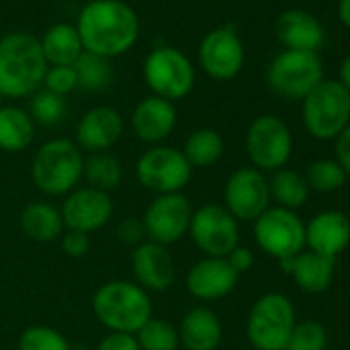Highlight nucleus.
I'll return each instance as SVG.
<instances>
[{"instance_id": "1", "label": "nucleus", "mask_w": 350, "mask_h": 350, "mask_svg": "<svg viewBox=\"0 0 350 350\" xmlns=\"http://www.w3.org/2000/svg\"><path fill=\"white\" fill-rule=\"evenodd\" d=\"M83 50L101 58H116L134 48L140 36L136 11L124 0H91L77 19Z\"/></svg>"}, {"instance_id": "2", "label": "nucleus", "mask_w": 350, "mask_h": 350, "mask_svg": "<svg viewBox=\"0 0 350 350\" xmlns=\"http://www.w3.org/2000/svg\"><path fill=\"white\" fill-rule=\"evenodd\" d=\"M48 62L36 36L13 31L0 38V95L25 99L42 89Z\"/></svg>"}, {"instance_id": "3", "label": "nucleus", "mask_w": 350, "mask_h": 350, "mask_svg": "<svg viewBox=\"0 0 350 350\" xmlns=\"http://www.w3.org/2000/svg\"><path fill=\"white\" fill-rule=\"evenodd\" d=\"M93 315L109 332L136 334L152 317L148 293L130 280H109L93 295Z\"/></svg>"}, {"instance_id": "4", "label": "nucleus", "mask_w": 350, "mask_h": 350, "mask_svg": "<svg viewBox=\"0 0 350 350\" xmlns=\"http://www.w3.org/2000/svg\"><path fill=\"white\" fill-rule=\"evenodd\" d=\"M85 154L68 138L44 142L31 159V182L46 196H66L83 180Z\"/></svg>"}, {"instance_id": "5", "label": "nucleus", "mask_w": 350, "mask_h": 350, "mask_svg": "<svg viewBox=\"0 0 350 350\" xmlns=\"http://www.w3.org/2000/svg\"><path fill=\"white\" fill-rule=\"evenodd\" d=\"M295 323L293 301L282 293H266L250 309L247 340L256 350H284Z\"/></svg>"}, {"instance_id": "6", "label": "nucleus", "mask_w": 350, "mask_h": 350, "mask_svg": "<svg viewBox=\"0 0 350 350\" xmlns=\"http://www.w3.org/2000/svg\"><path fill=\"white\" fill-rule=\"evenodd\" d=\"M142 77L152 95L171 103L188 97L196 85L192 60L182 50L171 46H159L144 58Z\"/></svg>"}, {"instance_id": "7", "label": "nucleus", "mask_w": 350, "mask_h": 350, "mask_svg": "<svg viewBox=\"0 0 350 350\" xmlns=\"http://www.w3.org/2000/svg\"><path fill=\"white\" fill-rule=\"evenodd\" d=\"M350 124V93L340 81L323 79L303 99V126L315 140H334Z\"/></svg>"}, {"instance_id": "8", "label": "nucleus", "mask_w": 350, "mask_h": 350, "mask_svg": "<svg viewBox=\"0 0 350 350\" xmlns=\"http://www.w3.org/2000/svg\"><path fill=\"white\" fill-rule=\"evenodd\" d=\"M192 171L184 152L167 144L150 146L136 161L138 184L157 196L180 194L190 184Z\"/></svg>"}, {"instance_id": "9", "label": "nucleus", "mask_w": 350, "mask_h": 350, "mask_svg": "<svg viewBox=\"0 0 350 350\" xmlns=\"http://www.w3.org/2000/svg\"><path fill=\"white\" fill-rule=\"evenodd\" d=\"M323 81V64L317 52H280L268 66L266 83L282 99L303 101Z\"/></svg>"}, {"instance_id": "10", "label": "nucleus", "mask_w": 350, "mask_h": 350, "mask_svg": "<svg viewBox=\"0 0 350 350\" xmlns=\"http://www.w3.org/2000/svg\"><path fill=\"white\" fill-rule=\"evenodd\" d=\"M245 150L252 167L262 173L286 167L293 154V134L286 122L272 113L258 116L245 132Z\"/></svg>"}, {"instance_id": "11", "label": "nucleus", "mask_w": 350, "mask_h": 350, "mask_svg": "<svg viewBox=\"0 0 350 350\" xmlns=\"http://www.w3.org/2000/svg\"><path fill=\"white\" fill-rule=\"evenodd\" d=\"M254 239L270 258L288 260L305 250V223L295 211L270 206L254 221Z\"/></svg>"}, {"instance_id": "12", "label": "nucleus", "mask_w": 350, "mask_h": 350, "mask_svg": "<svg viewBox=\"0 0 350 350\" xmlns=\"http://www.w3.org/2000/svg\"><path fill=\"white\" fill-rule=\"evenodd\" d=\"M188 233L206 258H227L239 245V223L221 204L196 208Z\"/></svg>"}, {"instance_id": "13", "label": "nucleus", "mask_w": 350, "mask_h": 350, "mask_svg": "<svg viewBox=\"0 0 350 350\" xmlns=\"http://www.w3.org/2000/svg\"><path fill=\"white\" fill-rule=\"evenodd\" d=\"M192 213V204L182 192L154 196L140 219L146 239L165 247L178 243L188 233Z\"/></svg>"}, {"instance_id": "14", "label": "nucleus", "mask_w": 350, "mask_h": 350, "mask_svg": "<svg viewBox=\"0 0 350 350\" xmlns=\"http://www.w3.org/2000/svg\"><path fill=\"white\" fill-rule=\"evenodd\" d=\"M223 200H225L223 206L237 223L256 221L260 215H264L270 208L272 202L268 178L254 167H241L227 178Z\"/></svg>"}, {"instance_id": "15", "label": "nucleus", "mask_w": 350, "mask_h": 350, "mask_svg": "<svg viewBox=\"0 0 350 350\" xmlns=\"http://www.w3.org/2000/svg\"><path fill=\"white\" fill-rule=\"evenodd\" d=\"M200 68L215 81L235 79L245 62V48L237 31L227 27H217L208 31L198 48Z\"/></svg>"}, {"instance_id": "16", "label": "nucleus", "mask_w": 350, "mask_h": 350, "mask_svg": "<svg viewBox=\"0 0 350 350\" xmlns=\"http://www.w3.org/2000/svg\"><path fill=\"white\" fill-rule=\"evenodd\" d=\"M60 215L68 231L91 235L111 221L113 200L107 192L89 186L77 188L70 194H66Z\"/></svg>"}, {"instance_id": "17", "label": "nucleus", "mask_w": 350, "mask_h": 350, "mask_svg": "<svg viewBox=\"0 0 350 350\" xmlns=\"http://www.w3.org/2000/svg\"><path fill=\"white\" fill-rule=\"evenodd\" d=\"M130 264L136 284L142 286L146 293H163L175 282V262L165 245L152 241L140 243L132 250Z\"/></svg>"}, {"instance_id": "18", "label": "nucleus", "mask_w": 350, "mask_h": 350, "mask_svg": "<svg viewBox=\"0 0 350 350\" xmlns=\"http://www.w3.org/2000/svg\"><path fill=\"white\" fill-rule=\"evenodd\" d=\"M237 280L239 274L229 266L227 258H202L188 270L186 286L194 299L211 303L233 293Z\"/></svg>"}, {"instance_id": "19", "label": "nucleus", "mask_w": 350, "mask_h": 350, "mask_svg": "<svg viewBox=\"0 0 350 350\" xmlns=\"http://www.w3.org/2000/svg\"><path fill=\"white\" fill-rule=\"evenodd\" d=\"M130 124L138 140L157 146L173 134L175 124H178V111L171 101L148 95L136 103Z\"/></svg>"}, {"instance_id": "20", "label": "nucleus", "mask_w": 350, "mask_h": 350, "mask_svg": "<svg viewBox=\"0 0 350 350\" xmlns=\"http://www.w3.org/2000/svg\"><path fill=\"white\" fill-rule=\"evenodd\" d=\"M77 146L81 150L107 152L124 134V120L118 109L99 105L89 109L77 124Z\"/></svg>"}, {"instance_id": "21", "label": "nucleus", "mask_w": 350, "mask_h": 350, "mask_svg": "<svg viewBox=\"0 0 350 350\" xmlns=\"http://www.w3.org/2000/svg\"><path fill=\"white\" fill-rule=\"evenodd\" d=\"M350 245V219L340 211L317 213L305 225V247L336 260Z\"/></svg>"}, {"instance_id": "22", "label": "nucleus", "mask_w": 350, "mask_h": 350, "mask_svg": "<svg viewBox=\"0 0 350 350\" xmlns=\"http://www.w3.org/2000/svg\"><path fill=\"white\" fill-rule=\"evenodd\" d=\"M274 33L286 50L295 52H317L325 42L321 23L313 15L299 9L284 11L276 19Z\"/></svg>"}, {"instance_id": "23", "label": "nucleus", "mask_w": 350, "mask_h": 350, "mask_svg": "<svg viewBox=\"0 0 350 350\" xmlns=\"http://www.w3.org/2000/svg\"><path fill=\"white\" fill-rule=\"evenodd\" d=\"M280 270L291 274L295 284L309 295H319L329 288L336 272V260L303 250L295 258L280 260Z\"/></svg>"}, {"instance_id": "24", "label": "nucleus", "mask_w": 350, "mask_h": 350, "mask_svg": "<svg viewBox=\"0 0 350 350\" xmlns=\"http://www.w3.org/2000/svg\"><path fill=\"white\" fill-rule=\"evenodd\" d=\"M178 334L186 350H217L223 340V323L211 307L196 305L182 317Z\"/></svg>"}, {"instance_id": "25", "label": "nucleus", "mask_w": 350, "mask_h": 350, "mask_svg": "<svg viewBox=\"0 0 350 350\" xmlns=\"http://www.w3.org/2000/svg\"><path fill=\"white\" fill-rule=\"evenodd\" d=\"M19 227L21 231L38 241V243H50L62 237L66 231L60 208H56L50 202H31L23 208L19 217Z\"/></svg>"}, {"instance_id": "26", "label": "nucleus", "mask_w": 350, "mask_h": 350, "mask_svg": "<svg viewBox=\"0 0 350 350\" xmlns=\"http://www.w3.org/2000/svg\"><path fill=\"white\" fill-rule=\"evenodd\" d=\"M40 44H42V54L48 66H72L85 52L79 31L70 23L52 25L44 33Z\"/></svg>"}, {"instance_id": "27", "label": "nucleus", "mask_w": 350, "mask_h": 350, "mask_svg": "<svg viewBox=\"0 0 350 350\" xmlns=\"http://www.w3.org/2000/svg\"><path fill=\"white\" fill-rule=\"evenodd\" d=\"M36 138V122L27 109L17 105L0 107V150L21 152L31 146Z\"/></svg>"}, {"instance_id": "28", "label": "nucleus", "mask_w": 350, "mask_h": 350, "mask_svg": "<svg viewBox=\"0 0 350 350\" xmlns=\"http://www.w3.org/2000/svg\"><path fill=\"white\" fill-rule=\"evenodd\" d=\"M182 152L192 169H208L221 161L225 152V140L215 128H198L190 132Z\"/></svg>"}, {"instance_id": "29", "label": "nucleus", "mask_w": 350, "mask_h": 350, "mask_svg": "<svg viewBox=\"0 0 350 350\" xmlns=\"http://www.w3.org/2000/svg\"><path fill=\"white\" fill-rule=\"evenodd\" d=\"M268 188H270V198L276 202V206L286 208V211L301 208L309 198V186L305 178L301 173L286 169V167L270 175Z\"/></svg>"}, {"instance_id": "30", "label": "nucleus", "mask_w": 350, "mask_h": 350, "mask_svg": "<svg viewBox=\"0 0 350 350\" xmlns=\"http://www.w3.org/2000/svg\"><path fill=\"white\" fill-rule=\"evenodd\" d=\"M83 178L87 180L89 188L101 192H113L120 188L124 178V167L118 157L111 152H93L85 159Z\"/></svg>"}, {"instance_id": "31", "label": "nucleus", "mask_w": 350, "mask_h": 350, "mask_svg": "<svg viewBox=\"0 0 350 350\" xmlns=\"http://www.w3.org/2000/svg\"><path fill=\"white\" fill-rule=\"evenodd\" d=\"M77 72V83L79 89L83 91H103L111 85L113 79V68L107 58L83 52L81 58L72 64Z\"/></svg>"}, {"instance_id": "32", "label": "nucleus", "mask_w": 350, "mask_h": 350, "mask_svg": "<svg viewBox=\"0 0 350 350\" xmlns=\"http://www.w3.org/2000/svg\"><path fill=\"white\" fill-rule=\"evenodd\" d=\"M140 350H178L180 348V334L173 323L150 317L136 334H134Z\"/></svg>"}, {"instance_id": "33", "label": "nucleus", "mask_w": 350, "mask_h": 350, "mask_svg": "<svg viewBox=\"0 0 350 350\" xmlns=\"http://www.w3.org/2000/svg\"><path fill=\"white\" fill-rule=\"evenodd\" d=\"M348 180L346 171L340 167L336 159H317L307 167L305 182L309 190H315L319 194H329L340 190Z\"/></svg>"}, {"instance_id": "34", "label": "nucleus", "mask_w": 350, "mask_h": 350, "mask_svg": "<svg viewBox=\"0 0 350 350\" xmlns=\"http://www.w3.org/2000/svg\"><path fill=\"white\" fill-rule=\"evenodd\" d=\"M29 116L36 124L42 126H58L68 111V103L66 97L56 95L48 89H40L29 97Z\"/></svg>"}, {"instance_id": "35", "label": "nucleus", "mask_w": 350, "mask_h": 350, "mask_svg": "<svg viewBox=\"0 0 350 350\" xmlns=\"http://www.w3.org/2000/svg\"><path fill=\"white\" fill-rule=\"evenodd\" d=\"M19 350H70V344L52 325H29L19 336Z\"/></svg>"}, {"instance_id": "36", "label": "nucleus", "mask_w": 350, "mask_h": 350, "mask_svg": "<svg viewBox=\"0 0 350 350\" xmlns=\"http://www.w3.org/2000/svg\"><path fill=\"white\" fill-rule=\"evenodd\" d=\"M325 348H327V332L323 323L315 319H305L295 323L284 350H325Z\"/></svg>"}, {"instance_id": "37", "label": "nucleus", "mask_w": 350, "mask_h": 350, "mask_svg": "<svg viewBox=\"0 0 350 350\" xmlns=\"http://www.w3.org/2000/svg\"><path fill=\"white\" fill-rule=\"evenodd\" d=\"M42 89H48V91H52L56 95H62V97L77 91L79 83H77L75 68L72 66H48Z\"/></svg>"}, {"instance_id": "38", "label": "nucleus", "mask_w": 350, "mask_h": 350, "mask_svg": "<svg viewBox=\"0 0 350 350\" xmlns=\"http://www.w3.org/2000/svg\"><path fill=\"white\" fill-rule=\"evenodd\" d=\"M144 237H146L144 225H142L140 219H134V217L124 219V221L118 225V229H116V239H118L122 245L132 247V250L138 247L140 243H144Z\"/></svg>"}, {"instance_id": "39", "label": "nucleus", "mask_w": 350, "mask_h": 350, "mask_svg": "<svg viewBox=\"0 0 350 350\" xmlns=\"http://www.w3.org/2000/svg\"><path fill=\"white\" fill-rule=\"evenodd\" d=\"M60 243H62V252L68 258H83L89 252V247H91L89 235L79 233V231H68V229L62 233Z\"/></svg>"}, {"instance_id": "40", "label": "nucleus", "mask_w": 350, "mask_h": 350, "mask_svg": "<svg viewBox=\"0 0 350 350\" xmlns=\"http://www.w3.org/2000/svg\"><path fill=\"white\" fill-rule=\"evenodd\" d=\"M95 350H140L134 334H120V332H109L107 336L101 338Z\"/></svg>"}, {"instance_id": "41", "label": "nucleus", "mask_w": 350, "mask_h": 350, "mask_svg": "<svg viewBox=\"0 0 350 350\" xmlns=\"http://www.w3.org/2000/svg\"><path fill=\"white\" fill-rule=\"evenodd\" d=\"M334 152L340 167L346 171V175H350V124L334 138Z\"/></svg>"}, {"instance_id": "42", "label": "nucleus", "mask_w": 350, "mask_h": 350, "mask_svg": "<svg viewBox=\"0 0 350 350\" xmlns=\"http://www.w3.org/2000/svg\"><path fill=\"white\" fill-rule=\"evenodd\" d=\"M254 260H256V258H254V252H252L250 247H245V245H237V247L227 256L229 266H231L237 274H243V272L252 270Z\"/></svg>"}, {"instance_id": "43", "label": "nucleus", "mask_w": 350, "mask_h": 350, "mask_svg": "<svg viewBox=\"0 0 350 350\" xmlns=\"http://www.w3.org/2000/svg\"><path fill=\"white\" fill-rule=\"evenodd\" d=\"M340 85L350 93V54L342 60V64H340Z\"/></svg>"}, {"instance_id": "44", "label": "nucleus", "mask_w": 350, "mask_h": 350, "mask_svg": "<svg viewBox=\"0 0 350 350\" xmlns=\"http://www.w3.org/2000/svg\"><path fill=\"white\" fill-rule=\"evenodd\" d=\"M338 17L350 29V0H340L338 3Z\"/></svg>"}, {"instance_id": "45", "label": "nucleus", "mask_w": 350, "mask_h": 350, "mask_svg": "<svg viewBox=\"0 0 350 350\" xmlns=\"http://www.w3.org/2000/svg\"><path fill=\"white\" fill-rule=\"evenodd\" d=\"M0 107H3V95H0Z\"/></svg>"}]
</instances>
